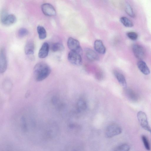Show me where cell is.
Masks as SVG:
<instances>
[{
  "instance_id": "obj_1",
  "label": "cell",
  "mask_w": 151,
  "mask_h": 151,
  "mask_svg": "<svg viewBox=\"0 0 151 151\" xmlns=\"http://www.w3.org/2000/svg\"><path fill=\"white\" fill-rule=\"evenodd\" d=\"M51 72V68L48 64L43 62H39L34 68V76L36 81H42L49 75Z\"/></svg>"
},
{
  "instance_id": "obj_2",
  "label": "cell",
  "mask_w": 151,
  "mask_h": 151,
  "mask_svg": "<svg viewBox=\"0 0 151 151\" xmlns=\"http://www.w3.org/2000/svg\"><path fill=\"white\" fill-rule=\"evenodd\" d=\"M122 132V128L119 125L112 123L106 127L105 132V136L108 138H111L120 134Z\"/></svg>"
},
{
  "instance_id": "obj_3",
  "label": "cell",
  "mask_w": 151,
  "mask_h": 151,
  "mask_svg": "<svg viewBox=\"0 0 151 151\" xmlns=\"http://www.w3.org/2000/svg\"><path fill=\"white\" fill-rule=\"evenodd\" d=\"M137 117L139 122L142 128L149 132L151 134V128L149 125L147 116L144 112L140 111L137 114Z\"/></svg>"
},
{
  "instance_id": "obj_4",
  "label": "cell",
  "mask_w": 151,
  "mask_h": 151,
  "mask_svg": "<svg viewBox=\"0 0 151 151\" xmlns=\"http://www.w3.org/2000/svg\"><path fill=\"white\" fill-rule=\"evenodd\" d=\"M67 46L70 51L76 52L80 55L82 54V50L79 42L77 40L70 37L67 40Z\"/></svg>"
},
{
  "instance_id": "obj_5",
  "label": "cell",
  "mask_w": 151,
  "mask_h": 151,
  "mask_svg": "<svg viewBox=\"0 0 151 151\" xmlns=\"http://www.w3.org/2000/svg\"><path fill=\"white\" fill-rule=\"evenodd\" d=\"M68 58L69 62L74 65L79 66L82 64L81 55L76 52L70 51L68 54Z\"/></svg>"
},
{
  "instance_id": "obj_6",
  "label": "cell",
  "mask_w": 151,
  "mask_h": 151,
  "mask_svg": "<svg viewBox=\"0 0 151 151\" xmlns=\"http://www.w3.org/2000/svg\"><path fill=\"white\" fill-rule=\"evenodd\" d=\"M1 21L2 23L6 26H10L14 23L17 18L13 14H8L5 12H2L1 15Z\"/></svg>"
},
{
  "instance_id": "obj_7",
  "label": "cell",
  "mask_w": 151,
  "mask_h": 151,
  "mask_svg": "<svg viewBox=\"0 0 151 151\" xmlns=\"http://www.w3.org/2000/svg\"><path fill=\"white\" fill-rule=\"evenodd\" d=\"M132 50L134 56L137 59L142 60L145 56V51L143 47L138 44H134L132 46Z\"/></svg>"
},
{
  "instance_id": "obj_8",
  "label": "cell",
  "mask_w": 151,
  "mask_h": 151,
  "mask_svg": "<svg viewBox=\"0 0 151 151\" xmlns=\"http://www.w3.org/2000/svg\"><path fill=\"white\" fill-rule=\"evenodd\" d=\"M41 9L43 13L48 16H54L56 14L55 9L52 5L49 3H44L41 6Z\"/></svg>"
},
{
  "instance_id": "obj_9",
  "label": "cell",
  "mask_w": 151,
  "mask_h": 151,
  "mask_svg": "<svg viewBox=\"0 0 151 151\" xmlns=\"http://www.w3.org/2000/svg\"><path fill=\"white\" fill-rule=\"evenodd\" d=\"M0 56V73H3L6 70L7 65L6 53L4 48L1 50Z\"/></svg>"
},
{
  "instance_id": "obj_10",
  "label": "cell",
  "mask_w": 151,
  "mask_h": 151,
  "mask_svg": "<svg viewBox=\"0 0 151 151\" xmlns=\"http://www.w3.org/2000/svg\"><path fill=\"white\" fill-rule=\"evenodd\" d=\"M113 73L120 85L124 88H126L127 87V82L123 75L116 70H114Z\"/></svg>"
},
{
  "instance_id": "obj_11",
  "label": "cell",
  "mask_w": 151,
  "mask_h": 151,
  "mask_svg": "<svg viewBox=\"0 0 151 151\" xmlns=\"http://www.w3.org/2000/svg\"><path fill=\"white\" fill-rule=\"evenodd\" d=\"M49 49L48 44L47 42H45L42 45L39 52L38 56L41 58H46L48 55Z\"/></svg>"
},
{
  "instance_id": "obj_12",
  "label": "cell",
  "mask_w": 151,
  "mask_h": 151,
  "mask_svg": "<svg viewBox=\"0 0 151 151\" xmlns=\"http://www.w3.org/2000/svg\"><path fill=\"white\" fill-rule=\"evenodd\" d=\"M94 47L95 50L99 54H104L106 49L102 42L100 40H96L94 42Z\"/></svg>"
},
{
  "instance_id": "obj_13",
  "label": "cell",
  "mask_w": 151,
  "mask_h": 151,
  "mask_svg": "<svg viewBox=\"0 0 151 151\" xmlns=\"http://www.w3.org/2000/svg\"><path fill=\"white\" fill-rule=\"evenodd\" d=\"M85 52L86 57L90 61H97L99 59V56L97 53L91 49H86L85 50Z\"/></svg>"
},
{
  "instance_id": "obj_14",
  "label": "cell",
  "mask_w": 151,
  "mask_h": 151,
  "mask_svg": "<svg viewBox=\"0 0 151 151\" xmlns=\"http://www.w3.org/2000/svg\"><path fill=\"white\" fill-rule=\"evenodd\" d=\"M137 66L139 70L144 74L148 75L150 73V69L144 61L142 60L139 61L137 63Z\"/></svg>"
},
{
  "instance_id": "obj_15",
  "label": "cell",
  "mask_w": 151,
  "mask_h": 151,
  "mask_svg": "<svg viewBox=\"0 0 151 151\" xmlns=\"http://www.w3.org/2000/svg\"><path fill=\"white\" fill-rule=\"evenodd\" d=\"M125 93L127 98L132 101L136 102L137 101L138 95L132 89L130 88L126 89Z\"/></svg>"
},
{
  "instance_id": "obj_16",
  "label": "cell",
  "mask_w": 151,
  "mask_h": 151,
  "mask_svg": "<svg viewBox=\"0 0 151 151\" xmlns=\"http://www.w3.org/2000/svg\"><path fill=\"white\" fill-rule=\"evenodd\" d=\"M35 44L32 40H29L27 42L24 47V52L27 55H32L34 54L35 50Z\"/></svg>"
},
{
  "instance_id": "obj_17",
  "label": "cell",
  "mask_w": 151,
  "mask_h": 151,
  "mask_svg": "<svg viewBox=\"0 0 151 151\" xmlns=\"http://www.w3.org/2000/svg\"><path fill=\"white\" fill-rule=\"evenodd\" d=\"M87 107V103L83 99H79L76 103V109L78 112H81L85 110Z\"/></svg>"
},
{
  "instance_id": "obj_18",
  "label": "cell",
  "mask_w": 151,
  "mask_h": 151,
  "mask_svg": "<svg viewBox=\"0 0 151 151\" xmlns=\"http://www.w3.org/2000/svg\"><path fill=\"white\" fill-rule=\"evenodd\" d=\"M37 31L40 39L43 40L47 36V32L45 28L41 26H38L37 27Z\"/></svg>"
},
{
  "instance_id": "obj_19",
  "label": "cell",
  "mask_w": 151,
  "mask_h": 151,
  "mask_svg": "<svg viewBox=\"0 0 151 151\" xmlns=\"http://www.w3.org/2000/svg\"><path fill=\"white\" fill-rule=\"evenodd\" d=\"M120 21L126 27H131L133 26V23L132 21L126 17H121Z\"/></svg>"
},
{
  "instance_id": "obj_20",
  "label": "cell",
  "mask_w": 151,
  "mask_h": 151,
  "mask_svg": "<svg viewBox=\"0 0 151 151\" xmlns=\"http://www.w3.org/2000/svg\"><path fill=\"white\" fill-rule=\"evenodd\" d=\"M64 47L62 44L59 42L54 43L52 45L51 49L52 51L56 52L62 51L64 49Z\"/></svg>"
},
{
  "instance_id": "obj_21",
  "label": "cell",
  "mask_w": 151,
  "mask_h": 151,
  "mask_svg": "<svg viewBox=\"0 0 151 151\" xmlns=\"http://www.w3.org/2000/svg\"><path fill=\"white\" fill-rule=\"evenodd\" d=\"M129 146L127 144L124 143L117 146L113 151H129Z\"/></svg>"
},
{
  "instance_id": "obj_22",
  "label": "cell",
  "mask_w": 151,
  "mask_h": 151,
  "mask_svg": "<svg viewBox=\"0 0 151 151\" xmlns=\"http://www.w3.org/2000/svg\"><path fill=\"white\" fill-rule=\"evenodd\" d=\"M125 10L126 13L130 17H135V14L133 11L132 8L129 4L126 5Z\"/></svg>"
},
{
  "instance_id": "obj_23",
  "label": "cell",
  "mask_w": 151,
  "mask_h": 151,
  "mask_svg": "<svg viewBox=\"0 0 151 151\" xmlns=\"http://www.w3.org/2000/svg\"><path fill=\"white\" fill-rule=\"evenodd\" d=\"M141 139L146 149L148 151L150 150L151 149L147 137L145 135H142L141 137Z\"/></svg>"
},
{
  "instance_id": "obj_24",
  "label": "cell",
  "mask_w": 151,
  "mask_h": 151,
  "mask_svg": "<svg viewBox=\"0 0 151 151\" xmlns=\"http://www.w3.org/2000/svg\"><path fill=\"white\" fill-rule=\"evenodd\" d=\"M28 30L25 28H20L18 32V35L20 37H23L28 34Z\"/></svg>"
},
{
  "instance_id": "obj_25",
  "label": "cell",
  "mask_w": 151,
  "mask_h": 151,
  "mask_svg": "<svg viewBox=\"0 0 151 151\" xmlns=\"http://www.w3.org/2000/svg\"><path fill=\"white\" fill-rule=\"evenodd\" d=\"M127 36L131 40H136L138 38L137 34L135 32H130L127 34Z\"/></svg>"
}]
</instances>
